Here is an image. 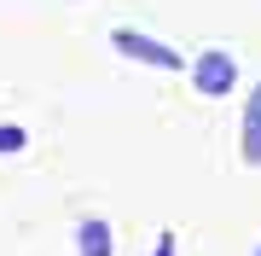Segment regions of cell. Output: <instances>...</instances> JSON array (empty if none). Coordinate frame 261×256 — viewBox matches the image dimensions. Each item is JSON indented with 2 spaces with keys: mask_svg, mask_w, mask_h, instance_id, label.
<instances>
[{
  "mask_svg": "<svg viewBox=\"0 0 261 256\" xmlns=\"http://www.w3.org/2000/svg\"><path fill=\"white\" fill-rule=\"evenodd\" d=\"M244 163L261 169V82L244 94Z\"/></svg>",
  "mask_w": 261,
  "mask_h": 256,
  "instance_id": "3",
  "label": "cell"
},
{
  "mask_svg": "<svg viewBox=\"0 0 261 256\" xmlns=\"http://www.w3.org/2000/svg\"><path fill=\"white\" fill-rule=\"evenodd\" d=\"M111 47H116L122 58H134V64H151V70H186V53H174L168 41L145 35V29H128V24L111 29Z\"/></svg>",
  "mask_w": 261,
  "mask_h": 256,
  "instance_id": "1",
  "label": "cell"
},
{
  "mask_svg": "<svg viewBox=\"0 0 261 256\" xmlns=\"http://www.w3.org/2000/svg\"><path fill=\"white\" fill-rule=\"evenodd\" d=\"M168 250H174V239H168V233H163V245H157V256H168Z\"/></svg>",
  "mask_w": 261,
  "mask_h": 256,
  "instance_id": "6",
  "label": "cell"
},
{
  "mask_svg": "<svg viewBox=\"0 0 261 256\" xmlns=\"http://www.w3.org/2000/svg\"><path fill=\"white\" fill-rule=\"evenodd\" d=\"M255 256H261V245H255Z\"/></svg>",
  "mask_w": 261,
  "mask_h": 256,
  "instance_id": "7",
  "label": "cell"
},
{
  "mask_svg": "<svg viewBox=\"0 0 261 256\" xmlns=\"http://www.w3.org/2000/svg\"><path fill=\"white\" fill-rule=\"evenodd\" d=\"M75 250L82 256H111V221H82L75 227Z\"/></svg>",
  "mask_w": 261,
  "mask_h": 256,
  "instance_id": "4",
  "label": "cell"
},
{
  "mask_svg": "<svg viewBox=\"0 0 261 256\" xmlns=\"http://www.w3.org/2000/svg\"><path fill=\"white\" fill-rule=\"evenodd\" d=\"M192 87L203 99H226L238 87V58L226 53V47H203V53L192 58Z\"/></svg>",
  "mask_w": 261,
  "mask_h": 256,
  "instance_id": "2",
  "label": "cell"
},
{
  "mask_svg": "<svg viewBox=\"0 0 261 256\" xmlns=\"http://www.w3.org/2000/svg\"><path fill=\"white\" fill-rule=\"evenodd\" d=\"M23 146H29V134L18 123H0V152H23Z\"/></svg>",
  "mask_w": 261,
  "mask_h": 256,
  "instance_id": "5",
  "label": "cell"
}]
</instances>
